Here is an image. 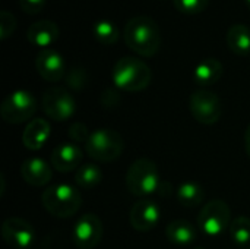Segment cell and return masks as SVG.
<instances>
[{"label":"cell","instance_id":"4dcf8cb0","mask_svg":"<svg viewBox=\"0 0 250 249\" xmlns=\"http://www.w3.org/2000/svg\"><path fill=\"white\" fill-rule=\"evenodd\" d=\"M245 148H246V153L250 157V125L246 129V134H245Z\"/></svg>","mask_w":250,"mask_h":249},{"label":"cell","instance_id":"836d02e7","mask_svg":"<svg viewBox=\"0 0 250 249\" xmlns=\"http://www.w3.org/2000/svg\"><path fill=\"white\" fill-rule=\"evenodd\" d=\"M195 249H202V248H195Z\"/></svg>","mask_w":250,"mask_h":249},{"label":"cell","instance_id":"277c9868","mask_svg":"<svg viewBox=\"0 0 250 249\" xmlns=\"http://www.w3.org/2000/svg\"><path fill=\"white\" fill-rule=\"evenodd\" d=\"M161 186L157 164L149 158H139L132 163L126 173V188L135 195L145 198L157 192Z\"/></svg>","mask_w":250,"mask_h":249},{"label":"cell","instance_id":"e0dca14e","mask_svg":"<svg viewBox=\"0 0 250 249\" xmlns=\"http://www.w3.org/2000/svg\"><path fill=\"white\" fill-rule=\"evenodd\" d=\"M48 138H50V123L41 117L32 119L26 125L22 134V142L31 151L41 150L48 141Z\"/></svg>","mask_w":250,"mask_h":249},{"label":"cell","instance_id":"5b68a950","mask_svg":"<svg viewBox=\"0 0 250 249\" xmlns=\"http://www.w3.org/2000/svg\"><path fill=\"white\" fill-rule=\"evenodd\" d=\"M125 148V142L122 135L110 128H100L94 131L85 144L86 154L100 161V163H111L117 160Z\"/></svg>","mask_w":250,"mask_h":249},{"label":"cell","instance_id":"d4e9b609","mask_svg":"<svg viewBox=\"0 0 250 249\" xmlns=\"http://www.w3.org/2000/svg\"><path fill=\"white\" fill-rule=\"evenodd\" d=\"M173 1H174L176 9L186 15L201 13L209 4V0H173Z\"/></svg>","mask_w":250,"mask_h":249},{"label":"cell","instance_id":"9a60e30c","mask_svg":"<svg viewBox=\"0 0 250 249\" xmlns=\"http://www.w3.org/2000/svg\"><path fill=\"white\" fill-rule=\"evenodd\" d=\"M21 176L28 185L41 188V186H45L51 181L53 172H51V167L47 164V161L38 157H31L22 163Z\"/></svg>","mask_w":250,"mask_h":249},{"label":"cell","instance_id":"2e32d148","mask_svg":"<svg viewBox=\"0 0 250 249\" xmlns=\"http://www.w3.org/2000/svg\"><path fill=\"white\" fill-rule=\"evenodd\" d=\"M59 26L50 19L37 21L26 31L28 41L37 47H41L42 50L51 45L59 38Z\"/></svg>","mask_w":250,"mask_h":249},{"label":"cell","instance_id":"f1b7e54d","mask_svg":"<svg viewBox=\"0 0 250 249\" xmlns=\"http://www.w3.org/2000/svg\"><path fill=\"white\" fill-rule=\"evenodd\" d=\"M45 3H47V0H19L21 9L28 15L40 13L44 9Z\"/></svg>","mask_w":250,"mask_h":249},{"label":"cell","instance_id":"4fadbf2b","mask_svg":"<svg viewBox=\"0 0 250 249\" xmlns=\"http://www.w3.org/2000/svg\"><path fill=\"white\" fill-rule=\"evenodd\" d=\"M35 69L42 79L48 82H57L64 76L66 65L59 51L44 48L35 57Z\"/></svg>","mask_w":250,"mask_h":249},{"label":"cell","instance_id":"7c38bea8","mask_svg":"<svg viewBox=\"0 0 250 249\" xmlns=\"http://www.w3.org/2000/svg\"><path fill=\"white\" fill-rule=\"evenodd\" d=\"M129 219L135 230L146 233L158 226L161 220V208L155 201L149 198H141L133 204Z\"/></svg>","mask_w":250,"mask_h":249},{"label":"cell","instance_id":"f546056e","mask_svg":"<svg viewBox=\"0 0 250 249\" xmlns=\"http://www.w3.org/2000/svg\"><path fill=\"white\" fill-rule=\"evenodd\" d=\"M119 103V94L113 90H105L101 95V104L105 107H113Z\"/></svg>","mask_w":250,"mask_h":249},{"label":"cell","instance_id":"7402d4cb","mask_svg":"<svg viewBox=\"0 0 250 249\" xmlns=\"http://www.w3.org/2000/svg\"><path fill=\"white\" fill-rule=\"evenodd\" d=\"M103 181V172L97 164H83L76 170L75 182L78 188L89 191L97 188Z\"/></svg>","mask_w":250,"mask_h":249},{"label":"cell","instance_id":"3957f363","mask_svg":"<svg viewBox=\"0 0 250 249\" xmlns=\"http://www.w3.org/2000/svg\"><path fill=\"white\" fill-rule=\"evenodd\" d=\"M42 207L48 214L57 219H69L75 216L81 205L82 197L76 188L67 183H57L48 186L41 195Z\"/></svg>","mask_w":250,"mask_h":249},{"label":"cell","instance_id":"d6986e66","mask_svg":"<svg viewBox=\"0 0 250 249\" xmlns=\"http://www.w3.org/2000/svg\"><path fill=\"white\" fill-rule=\"evenodd\" d=\"M224 68L223 63L215 57H207L199 62L193 70V79L201 87H209L220 81L223 76Z\"/></svg>","mask_w":250,"mask_h":249},{"label":"cell","instance_id":"ac0fdd59","mask_svg":"<svg viewBox=\"0 0 250 249\" xmlns=\"http://www.w3.org/2000/svg\"><path fill=\"white\" fill-rule=\"evenodd\" d=\"M167 239L177 247H189L196 241L198 230L196 227L188 220H174L167 225L166 227Z\"/></svg>","mask_w":250,"mask_h":249},{"label":"cell","instance_id":"30bf717a","mask_svg":"<svg viewBox=\"0 0 250 249\" xmlns=\"http://www.w3.org/2000/svg\"><path fill=\"white\" fill-rule=\"evenodd\" d=\"M103 223L98 216L92 213H86L75 223L72 230L73 242L81 249H94L103 238Z\"/></svg>","mask_w":250,"mask_h":249},{"label":"cell","instance_id":"cb8c5ba5","mask_svg":"<svg viewBox=\"0 0 250 249\" xmlns=\"http://www.w3.org/2000/svg\"><path fill=\"white\" fill-rule=\"evenodd\" d=\"M231 241L237 247H248L250 244V219L240 216L234 219L230 225Z\"/></svg>","mask_w":250,"mask_h":249},{"label":"cell","instance_id":"6da1fadb","mask_svg":"<svg viewBox=\"0 0 250 249\" xmlns=\"http://www.w3.org/2000/svg\"><path fill=\"white\" fill-rule=\"evenodd\" d=\"M126 45L144 57H152L157 54L161 45V31L158 23L151 16H133L123 29Z\"/></svg>","mask_w":250,"mask_h":249},{"label":"cell","instance_id":"d6a6232c","mask_svg":"<svg viewBox=\"0 0 250 249\" xmlns=\"http://www.w3.org/2000/svg\"><path fill=\"white\" fill-rule=\"evenodd\" d=\"M246 249H250V247H248V248H246Z\"/></svg>","mask_w":250,"mask_h":249},{"label":"cell","instance_id":"484cf974","mask_svg":"<svg viewBox=\"0 0 250 249\" xmlns=\"http://www.w3.org/2000/svg\"><path fill=\"white\" fill-rule=\"evenodd\" d=\"M66 82H67V85H69L70 88H73V90H76V91H81V90L86 85V82H88V75H86V72H85L83 68L75 66V68L67 73Z\"/></svg>","mask_w":250,"mask_h":249},{"label":"cell","instance_id":"52a82bcc","mask_svg":"<svg viewBox=\"0 0 250 249\" xmlns=\"http://www.w3.org/2000/svg\"><path fill=\"white\" fill-rule=\"evenodd\" d=\"M37 110V100L35 97L25 90H16L9 94L1 106L0 114L1 119L12 125H19L29 120Z\"/></svg>","mask_w":250,"mask_h":249},{"label":"cell","instance_id":"9c48e42d","mask_svg":"<svg viewBox=\"0 0 250 249\" xmlns=\"http://www.w3.org/2000/svg\"><path fill=\"white\" fill-rule=\"evenodd\" d=\"M42 112L56 122H66L75 114L76 103L67 90L51 87L42 95Z\"/></svg>","mask_w":250,"mask_h":249},{"label":"cell","instance_id":"5bb4252c","mask_svg":"<svg viewBox=\"0 0 250 249\" xmlns=\"http://www.w3.org/2000/svg\"><path fill=\"white\" fill-rule=\"evenodd\" d=\"M51 166L60 173H69L78 170L82 163V151L73 142H64L57 145L50 156Z\"/></svg>","mask_w":250,"mask_h":249},{"label":"cell","instance_id":"8992f818","mask_svg":"<svg viewBox=\"0 0 250 249\" xmlns=\"http://www.w3.org/2000/svg\"><path fill=\"white\" fill-rule=\"evenodd\" d=\"M230 225L231 211L227 203L223 200L208 201L198 216L199 230L209 238H218L230 227Z\"/></svg>","mask_w":250,"mask_h":249},{"label":"cell","instance_id":"4316f807","mask_svg":"<svg viewBox=\"0 0 250 249\" xmlns=\"http://www.w3.org/2000/svg\"><path fill=\"white\" fill-rule=\"evenodd\" d=\"M92 132H89L88 126L82 122H75L69 128V138L73 141V144H86Z\"/></svg>","mask_w":250,"mask_h":249},{"label":"cell","instance_id":"603a6c76","mask_svg":"<svg viewBox=\"0 0 250 249\" xmlns=\"http://www.w3.org/2000/svg\"><path fill=\"white\" fill-rule=\"evenodd\" d=\"M94 38L105 45H111L119 40V28L110 19H98L92 25Z\"/></svg>","mask_w":250,"mask_h":249},{"label":"cell","instance_id":"ffe728a7","mask_svg":"<svg viewBox=\"0 0 250 249\" xmlns=\"http://www.w3.org/2000/svg\"><path fill=\"white\" fill-rule=\"evenodd\" d=\"M226 41L229 48L237 56H246L250 53V28L243 23H236L229 28Z\"/></svg>","mask_w":250,"mask_h":249},{"label":"cell","instance_id":"83f0119b","mask_svg":"<svg viewBox=\"0 0 250 249\" xmlns=\"http://www.w3.org/2000/svg\"><path fill=\"white\" fill-rule=\"evenodd\" d=\"M16 29V18L7 10L0 12V40H6Z\"/></svg>","mask_w":250,"mask_h":249},{"label":"cell","instance_id":"1f68e13d","mask_svg":"<svg viewBox=\"0 0 250 249\" xmlns=\"http://www.w3.org/2000/svg\"><path fill=\"white\" fill-rule=\"evenodd\" d=\"M245 3H246V6H248V9L250 10V0H245Z\"/></svg>","mask_w":250,"mask_h":249},{"label":"cell","instance_id":"44dd1931","mask_svg":"<svg viewBox=\"0 0 250 249\" xmlns=\"http://www.w3.org/2000/svg\"><path fill=\"white\" fill-rule=\"evenodd\" d=\"M176 197H177V201L182 207L195 208V207L202 204L205 194H204V189L199 183L190 181V182H185L179 186Z\"/></svg>","mask_w":250,"mask_h":249},{"label":"cell","instance_id":"7a4b0ae2","mask_svg":"<svg viewBox=\"0 0 250 249\" xmlns=\"http://www.w3.org/2000/svg\"><path fill=\"white\" fill-rule=\"evenodd\" d=\"M152 79L151 68L138 57L126 56L116 62L113 68L114 85L127 92H139L148 88Z\"/></svg>","mask_w":250,"mask_h":249},{"label":"cell","instance_id":"8fae6325","mask_svg":"<svg viewBox=\"0 0 250 249\" xmlns=\"http://www.w3.org/2000/svg\"><path fill=\"white\" fill-rule=\"evenodd\" d=\"M1 238L13 249H29L35 242V229L19 217H9L1 225Z\"/></svg>","mask_w":250,"mask_h":249},{"label":"cell","instance_id":"ba28073f","mask_svg":"<svg viewBox=\"0 0 250 249\" xmlns=\"http://www.w3.org/2000/svg\"><path fill=\"white\" fill-rule=\"evenodd\" d=\"M190 112L196 122L202 125H214L221 119L223 106L220 97L209 90H198L190 95Z\"/></svg>","mask_w":250,"mask_h":249}]
</instances>
